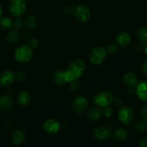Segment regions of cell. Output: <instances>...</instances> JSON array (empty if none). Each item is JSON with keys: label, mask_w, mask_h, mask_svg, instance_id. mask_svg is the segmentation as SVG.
<instances>
[{"label": "cell", "mask_w": 147, "mask_h": 147, "mask_svg": "<svg viewBox=\"0 0 147 147\" xmlns=\"http://www.w3.org/2000/svg\"><path fill=\"white\" fill-rule=\"evenodd\" d=\"M136 37L142 42L147 43V27H141L136 31Z\"/></svg>", "instance_id": "d6986e66"}, {"label": "cell", "mask_w": 147, "mask_h": 147, "mask_svg": "<svg viewBox=\"0 0 147 147\" xmlns=\"http://www.w3.org/2000/svg\"><path fill=\"white\" fill-rule=\"evenodd\" d=\"M53 80L56 84L59 85V86H63V85L65 84V81L64 77H63V70H57V71L54 72L53 76Z\"/></svg>", "instance_id": "ffe728a7"}, {"label": "cell", "mask_w": 147, "mask_h": 147, "mask_svg": "<svg viewBox=\"0 0 147 147\" xmlns=\"http://www.w3.org/2000/svg\"><path fill=\"white\" fill-rule=\"evenodd\" d=\"M0 27L6 30L11 28L13 27L12 20L7 17H0Z\"/></svg>", "instance_id": "7402d4cb"}, {"label": "cell", "mask_w": 147, "mask_h": 147, "mask_svg": "<svg viewBox=\"0 0 147 147\" xmlns=\"http://www.w3.org/2000/svg\"><path fill=\"white\" fill-rule=\"evenodd\" d=\"M86 70V64L84 61L80 59L71 62L66 70H63V77L65 83H72L76 81L83 76Z\"/></svg>", "instance_id": "6da1fadb"}, {"label": "cell", "mask_w": 147, "mask_h": 147, "mask_svg": "<svg viewBox=\"0 0 147 147\" xmlns=\"http://www.w3.org/2000/svg\"><path fill=\"white\" fill-rule=\"evenodd\" d=\"M31 101V95L27 90H22L20 92L17 97V103L22 107L28 106Z\"/></svg>", "instance_id": "4fadbf2b"}, {"label": "cell", "mask_w": 147, "mask_h": 147, "mask_svg": "<svg viewBox=\"0 0 147 147\" xmlns=\"http://www.w3.org/2000/svg\"><path fill=\"white\" fill-rule=\"evenodd\" d=\"M15 80V74L12 71L7 70L0 76V84L3 86H8L11 85Z\"/></svg>", "instance_id": "7c38bea8"}, {"label": "cell", "mask_w": 147, "mask_h": 147, "mask_svg": "<svg viewBox=\"0 0 147 147\" xmlns=\"http://www.w3.org/2000/svg\"><path fill=\"white\" fill-rule=\"evenodd\" d=\"M13 106V100L10 96L4 95L0 98V108L3 111H8Z\"/></svg>", "instance_id": "9a60e30c"}, {"label": "cell", "mask_w": 147, "mask_h": 147, "mask_svg": "<svg viewBox=\"0 0 147 147\" xmlns=\"http://www.w3.org/2000/svg\"><path fill=\"white\" fill-rule=\"evenodd\" d=\"M118 117L120 121L125 125H128L133 121L134 118V112L129 106L121 108L118 113Z\"/></svg>", "instance_id": "ba28073f"}, {"label": "cell", "mask_w": 147, "mask_h": 147, "mask_svg": "<svg viewBox=\"0 0 147 147\" xmlns=\"http://www.w3.org/2000/svg\"><path fill=\"white\" fill-rule=\"evenodd\" d=\"M27 4L24 0H11L9 9L14 17H20L26 11Z\"/></svg>", "instance_id": "8992f818"}, {"label": "cell", "mask_w": 147, "mask_h": 147, "mask_svg": "<svg viewBox=\"0 0 147 147\" xmlns=\"http://www.w3.org/2000/svg\"><path fill=\"white\" fill-rule=\"evenodd\" d=\"M102 113L98 108H92L88 112V118L90 120L96 121H98L100 117H101Z\"/></svg>", "instance_id": "ac0fdd59"}, {"label": "cell", "mask_w": 147, "mask_h": 147, "mask_svg": "<svg viewBox=\"0 0 147 147\" xmlns=\"http://www.w3.org/2000/svg\"><path fill=\"white\" fill-rule=\"evenodd\" d=\"M24 24L29 29H34L37 26V20L32 15H30L26 18Z\"/></svg>", "instance_id": "cb8c5ba5"}, {"label": "cell", "mask_w": 147, "mask_h": 147, "mask_svg": "<svg viewBox=\"0 0 147 147\" xmlns=\"http://www.w3.org/2000/svg\"><path fill=\"white\" fill-rule=\"evenodd\" d=\"M0 86H1V84H0Z\"/></svg>", "instance_id": "e575fe53"}, {"label": "cell", "mask_w": 147, "mask_h": 147, "mask_svg": "<svg viewBox=\"0 0 147 147\" xmlns=\"http://www.w3.org/2000/svg\"><path fill=\"white\" fill-rule=\"evenodd\" d=\"M144 51H145V53H146V55H147V44L145 45V47H144Z\"/></svg>", "instance_id": "836d02e7"}, {"label": "cell", "mask_w": 147, "mask_h": 147, "mask_svg": "<svg viewBox=\"0 0 147 147\" xmlns=\"http://www.w3.org/2000/svg\"><path fill=\"white\" fill-rule=\"evenodd\" d=\"M107 57V51L106 49L100 46L94 47L91 50L89 55L90 63L95 65H100Z\"/></svg>", "instance_id": "3957f363"}, {"label": "cell", "mask_w": 147, "mask_h": 147, "mask_svg": "<svg viewBox=\"0 0 147 147\" xmlns=\"http://www.w3.org/2000/svg\"><path fill=\"white\" fill-rule=\"evenodd\" d=\"M142 73H143L144 75L147 76V60L144 62L143 65H142Z\"/></svg>", "instance_id": "f546056e"}, {"label": "cell", "mask_w": 147, "mask_h": 147, "mask_svg": "<svg viewBox=\"0 0 147 147\" xmlns=\"http://www.w3.org/2000/svg\"><path fill=\"white\" fill-rule=\"evenodd\" d=\"M117 50V47H116V46L115 45H111L110 47H109V52H110V53H114L115 51H116V50Z\"/></svg>", "instance_id": "1f68e13d"}, {"label": "cell", "mask_w": 147, "mask_h": 147, "mask_svg": "<svg viewBox=\"0 0 147 147\" xmlns=\"http://www.w3.org/2000/svg\"><path fill=\"white\" fill-rule=\"evenodd\" d=\"M33 56V49L29 45H22L17 47L14 52V58L20 63H27Z\"/></svg>", "instance_id": "7a4b0ae2"}, {"label": "cell", "mask_w": 147, "mask_h": 147, "mask_svg": "<svg viewBox=\"0 0 147 147\" xmlns=\"http://www.w3.org/2000/svg\"><path fill=\"white\" fill-rule=\"evenodd\" d=\"M123 81L128 86H130V87L136 86L138 83H139L137 76L134 73H131V72L126 73L124 75V76H123Z\"/></svg>", "instance_id": "e0dca14e"}, {"label": "cell", "mask_w": 147, "mask_h": 147, "mask_svg": "<svg viewBox=\"0 0 147 147\" xmlns=\"http://www.w3.org/2000/svg\"><path fill=\"white\" fill-rule=\"evenodd\" d=\"M110 136V130L104 126L97 127L93 131V136L98 142H106L109 139Z\"/></svg>", "instance_id": "30bf717a"}, {"label": "cell", "mask_w": 147, "mask_h": 147, "mask_svg": "<svg viewBox=\"0 0 147 147\" xmlns=\"http://www.w3.org/2000/svg\"><path fill=\"white\" fill-rule=\"evenodd\" d=\"M42 127L46 133L50 135H54L58 133L60 131V123L55 119H49L45 121Z\"/></svg>", "instance_id": "9c48e42d"}, {"label": "cell", "mask_w": 147, "mask_h": 147, "mask_svg": "<svg viewBox=\"0 0 147 147\" xmlns=\"http://www.w3.org/2000/svg\"><path fill=\"white\" fill-rule=\"evenodd\" d=\"M93 100L97 106L103 108L110 106L113 100V96L109 91H101L95 95Z\"/></svg>", "instance_id": "5b68a950"}, {"label": "cell", "mask_w": 147, "mask_h": 147, "mask_svg": "<svg viewBox=\"0 0 147 147\" xmlns=\"http://www.w3.org/2000/svg\"><path fill=\"white\" fill-rule=\"evenodd\" d=\"M115 137L119 141H124L127 139L128 133L123 128H119L115 131Z\"/></svg>", "instance_id": "603a6c76"}, {"label": "cell", "mask_w": 147, "mask_h": 147, "mask_svg": "<svg viewBox=\"0 0 147 147\" xmlns=\"http://www.w3.org/2000/svg\"><path fill=\"white\" fill-rule=\"evenodd\" d=\"M103 115L106 118H109L112 116L113 114V110L111 107H109V106H106V107H103Z\"/></svg>", "instance_id": "d4e9b609"}, {"label": "cell", "mask_w": 147, "mask_h": 147, "mask_svg": "<svg viewBox=\"0 0 147 147\" xmlns=\"http://www.w3.org/2000/svg\"><path fill=\"white\" fill-rule=\"evenodd\" d=\"M141 116L142 119L147 121V104L144 105L141 110Z\"/></svg>", "instance_id": "83f0119b"}, {"label": "cell", "mask_w": 147, "mask_h": 147, "mask_svg": "<svg viewBox=\"0 0 147 147\" xmlns=\"http://www.w3.org/2000/svg\"><path fill=\"white\" fill-rule=\"evenodd\" d=\"M139 146L142 147H147V137L144 138L139 142Z\"/></svg>", "instance_id": "4dcf8cb0"}, {"label": "cell", "mask_w": 147, "mask_h": 147, "mask_svg": "<svg viewBox=\"0 0 147 147\" xmlns=\"http://www.w3.org/2000/svg\"><path fill=\"white\" fill-rule=\"evenodd\" d=\"M20 34L18 30H14L10 31L6 36V40L9 42H17L20 39Z\"/></svg>", "instance_id": "44dd1931"}, {"label": "cell", "mask_w": 147, "mask_h": 147, "mask_svg": "<svg viewBox=\"0 0 147 147\" xmlns=\"http://www.w3.org/2000/svg\"><path fill=\"white\" fill-rule=\"evenodd\" d=\"M116 42L121 47H125L130 43L131 40V35L127 32H121L116 36Z\"/></svg>", "instance_id": "5bb4252c"}, {"label": "cell", "mask_w": 147, "mask_h": 147, "mask_svg": "<svg viewBox=\"0 0 147 147\" xmlns=\"http://www.w3.org/2000/svg\"><path fill=\"white\" fill-rule=\"evenodd\" d=\"M24 24V22H23L22 20H21L20 18L17 19L14 22H13V27H14V28L16 30H20V29L22 28L23 24Z\"/></svg>", "instance_id": "484cf974"}, {"label": "cell", "mask_w": 147, "mask_h": 147, "mask_svg": "<svg viewBox=\"0 0 147 147\" xmlns=\"http://www.w3.org/2000/svg\"><path fill=\"white\" fill-rule=\"evenodd\" d=\"M136 129L139 132H144L146 129V124L145 122L144 121H139V123L136 124Z\"/></svg>", "instance_id": "4316f807"}, {"label": "cell", "mask_w": 147, "mask_h": 147, "mask_svg": "<svg viewBox=\"0 0 147 147\" xmlns=\"http://www.w3.org/2000/svg\"><path fill=\"white\" fill-rule=\"evenodd\" d=\"M73 13L76 18L82 22H87L90 20L91 15L88 7L83 4H79L76 6L73 9Z\"/></svg>", "instance_id": "52a82bcc"}, {"label": "cell", "mask_w": 147, "mask_h": 147, "mask_svg": "<svg viewBox=\"0 0 147 147\" xmlns=\"http://www.w3.org/2000/svg\"><path fill=\"white\" fill-rule=\"evenodd\" d=\"M88 108V101L83 96H78L75 98L72 104L73 111L78 116L84 114Z\"/></svg>", "instance_id": "277c9868"}, {"label": "cell", "mask_w": 147, "mask_h": 147, "mask_svg": "<svg viewBox=\"0 0 147 147\" xmlns=\"http://www.w3.org/2000/svg\"><path fill=\"white\" fill-rule=\"evenodd\" d=\"M1 14H2V7H1V4H0V17H1Z\"/></svg>", "instance_id": "d6a6232c"}, {"label": "cell", "mask_w": 147, "mask_h": 147, "mask_svg": "<svg viewBox=\"0 0 147 147\" xmlns=\"http://www.w3.org/2000/svg\"><path fill=\"white\" fill-rule=\"evenodd\" d=\"M38 45V40L35 38H32L29 42V46L31 47L32 49H34L37 47Z\"/></svg>", "instance_id": "f1b7e54d"}, {"label": "cell", "mask_w": 147, "mask_h": 147, "mask_svg": "<svg viewBox=\"0 0 147 147\" xmlns=\"http://www.w3.org/2000/svg\"><path fill=\"white\" fill-rule=\"evenodd\" d=\"M25 134L22 131L16 130L11 135V142L14 145H20L25 141Z\"/></svg>", "instance_id": "2e32d148"}, {"label": "cell", "mask_w": 147, "mask_h": 147, "mask_svg": "<svg viewBox=\"0 0 147 147\" xmlns=\"http://www.w3.org/2000/svg\"><path fill=\"white\" fill-rule=\"evenodd\" d=\"M136 95L140 100L147 101V80L138 83L136 85Z\"/></svg>", "instance_id": "8fae6325"}]
</instances>
